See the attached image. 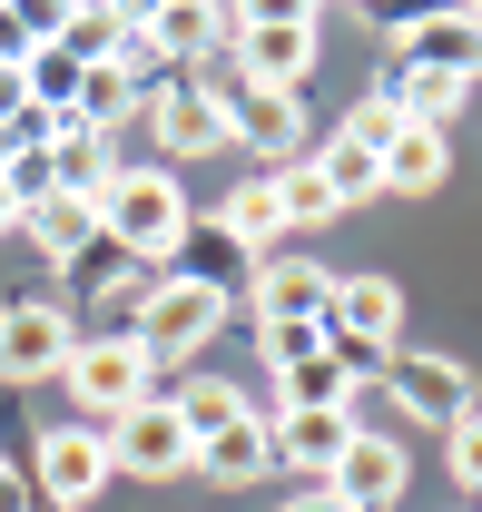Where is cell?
<instances>
[{
  "label": "cell",
  "mask_w": 482,
  "mask_h": 512,
  "mask_svg": "<svg viewBox=\"0 0 482 512\" xmlns=\"http://www.w3.org/2000/svg\"><path fill=\"white\" fill-rule=\"evenodd\" d=\"M99 227H109V247L138 256V266H178L187 247V188L168 168H119L109 188H99Z\"/></svg>",
  "instance_id": "6da1fadb"
},
{
  "label": "cell",
  "mask_w": 482,
  "mask_h": 512,
  "mask_svg": "<svg viewBox=\"0 0 482 512\" xmlns=\"http://www.w3.org/2000/svg\"><path fill=\"white\" fill-rule=\"evenodd\" d=\"M325 50V20L286 0V10H227V69H237V89H296L305 69Z\"/></svg>",
  "instance_id": "7a4b0ae2"
},
{
  "label": "cell",
  "mask_w": 482,
  "mask_h": 512,
  "mask_svg": "<svg viewBox=\"0 0 482 512\" xmlns=\"http://www.w3.org/2000/svg\"><path fill=\"white\" fill-rule=\"evenodd\" d=\"M60 384H69V404H79V424H119V414H138L158 394V365H148V345L128 325H109V335H79L69 345Z\"/></svg>",
  "instance_id": "3957f363"
},
{
  "label": "cell",
  "mask_w": 482,
  "mask_h": 512,
  "mask_svg": "<svg viewBox=\"0 0 482 512\" xmlns=\"http://www.w3.org/2000/svg\"><path fill=\"white\" fill-rule=\"evenodd\" d=\"M217 325H227V296L168 266V276H158V286L138 296V316H128V335L148 345V365H178V355H197V345H207Z\"/></svg>",
  "instance_id": "277c9868"
},
{
  "label": "cell",
  "mask_w": 482,
  "mask_h": 512,
  "mask_svg": "<svg viewBox=\"0 0 482 512\" xmlns=\"http://www.w3.org/2000/svg\"><path fill=\"white\" fill-rule=\"evenodd\" d=\"M394 335H404V286L394 276H335V296H325V355H345L355 375H374Z\"/></svg>",
  "instance_id": "5b68a950"
},
{
  "label": "cell",
  "mask_w": 482,
  "mask_h": 512,
  "mask_svg": "<svg viewBox=\"0 0 482 512\" xmlns=\"http://www.w3.org/2000/svg\"><path fill=\"white\" fill-rule=\"evenodd\" d=\"M30 493H40V512H89L109 493V434L99 424H50L40 463H30Z\"/></svg>",
  "instance_id": "8992f818"
},
{
  "label": "cell",
  "mask_w": 482,
  "mask_h": 512,
  "mask_svg": "<svg viewBox=\"0 0 482 512\" xmlns=\"http://www.w3.org/2000/svg\"><path fill=\"white\" fill-rule=\"evenodd\" d=\"M69 345H79V316H69L60 296H10V306H0V375L10 384L60 375Z\"/></svg>",
  "instance_id": "52a82bcc"
},
{
  "label": "cell",
  "mask_w": 482,
  "mask_h": 512,
  "mask_svg": "<svg viewBox=\"0 0 482 512\" xmlns=\"http://www.w3.org/2000/svg\"><path fill=\"white\" fill-rule=\"evenodd\" d=\"M99 434H109V473H138V483H168V473L197 463V444H187V424H178V404H168V394H148L138 414L99 424Z\"/></svg>",
  "instance_id": "ba28073f"
},
{
  "label": "cell",
  "mask_w": 482,
  "mask_h": 512,
  "mask_svg": "<svg viewBox=\"0 0 482 512\" xmlns=\"http://www.w3.org/2000/svg\"><path fill=\"white\" fill-rule=\"evenodd\" d=\"M138 109H148V128H158V148H168V158H217V148H227V89H207V79L148 89Z\"/></svg>",
  "instance_id": "9c48e42d"
},
{
  "label": "cell",
  "mask_w": 482,
  "mask_h": 512,
  "mask_svg": "<svg viewBox=\"0 0 482 512\" xmlns=\"http://www.w3.org/2000/svg\"><path fill=\"white\" fill-rule=\"evenodd\" d=\"M384 394H394L414 424H443V434L473 414V375H463L453 355H384Z\"/></svg>",
  "instance_id": "30bf717a"
},
{
  "label": "cell",
  "mask_w": 482,
  "mask_h": 512,
  "mask_svg": "<svg viewBox=\"0 0 482 512\" xmlns=\"http://www.w3.org/2000/svg\"><path fill=\"white\" fill-rule=\"evenodd\" d=\"M227 138L256 148L266 168H286V158H305V99L296 89H237L227 99Z\"/></svg>",
  "instance_id": "8fae6325"
},
{
  "label": "cell",
  "mask_w": 482,
  "mask_h": 512,
  "mask_svg": "<svg viewBox=\"0 0 482 512\" xmlns=\"http://www.w3.org/2000/svg\"><path fill=\"white\" fill-rule=\"evenodd\" d=\"M404 483H414V453L394 444V434H364L355 424V444H345V463H335V503L384 512V503H404Z\"/></svg>",
  "instance_id": "7c38bea8"
},
{
  "label": "cell",
  "mask_w": 482,
  "mask_h": 512,
  "mask_svg": "<svg viewBox=\"0 0 482 512\" xmlns=\"http://www.w3.org/2000/svg\"><path fill=\"white\" fill-rule=\"evenodd\" d=\"M246 296H256V325H325L335 276L296 266V256H266V266H246Z\"/></svg>",
  "instance_id": "4fadbf2b"
},
{
  "label": "cell",
  "mask_w": 482,
  "mask_h": 512,
  "mask_svg": "<svg viewBox=\"0 0 482 512\" xmlns=\"http://www.w3.org/2000/svg\"><path fill=\"white\" fill-rule=\"evenodd\" d=\"M394 69H453V79H473V69H482V30H473V10L404 20V30H394Z\"/></svg>",
  "instance_id": "5bb4252c"
},
{
  "label": "cell",
  "mask_w": 482,
  "mask_h": 512,
  "mask_svg": "<svg viewBox=\"0 0 482 512\" xmlns=\"http://www.w3.org/2000/svg\"><path fill=\"white\" fill-rule=\"evenodd\" d=\"M266 434H276V463H286V473L335 483V463L355 444V414H266Z\"/></svg>",
  "instance_id": "9a60e30c"
},
{
  "label": "cell",
  "mask_w": 482,
  "mask_h": 512,
  "mask_svg": "<svg viewBox=\"0 0 482 512\" xmlns=\"http://www.w3.org/2000/svg\"><path fill=\"white\" fill-rule=\"evenodd\" d=\"M20 237L50 256V266H89V256L109 247L99 207H79V197H50V207H30V217H20Z\"/></svg>",
  "instance_id": "2e32d148"
},
{
  "label": "cell",
  "mask_w": 482,
  "mask_h": 512,
  "mask_svg": "<svg viewBox=\"0 0 482 512\" xmlns=\"http://www.w3.org/2000/svg\"><path fill=\"white\" fill-rule=\"evenodd\" d=\"M355 365L345 355H305V365H276V414H355Z\"/></svg>",
  "instance_id": "e0dca14e"
},
{
  "label": "cell",
  "mask_w": 482,
  "mask_h": 512,
  "mask_svg": "<svg viewBox=\"0 0 482 512\" xmlns=\"http://www.w3.org/2000/svg\"><path fill=\"white\" fill-rule=\"evenodd\" d=\"M138 30V10H109V0H79V10H50V40H60L79 69H109L119 40Z\"/></svg>",
  "instance_id": "ac0fdd59"
},
{
  "label": "cell",
  "mask_w": 482,
  "mask_h": 512,
  "mask_svg": "<svg viewBox=\"0 0 482 512\" xmlns=\"http://www.w3.org/2000/svg\"><path fill=\"white\" fill-rule=\"evenodd\" d=\"M374 168H384V197H433L453 178V138H443V128H404Z\"/></svg>",
  "instance_id": "d6986e66"
},
{
  "label": "cell",
  "mask_w": 482,
  "mask_h": 512,
  "mask_svg": "<svg viewBox=\"0 0 482 512\" xmlns=\"http://www.w3.org/2000/svg\"><path fill=\"white\" fill-rule=\"evenodd\" d=\"M168 404H178L187 444H217L227 424H246V414H256V404H246V384H227V375H187L178 394H168Z\"/></svg>",
  "instance_id": "ffe728a7"
},
{
  "label": "cell",
  "mask_w": 482,
  "mask_h": 512,
  "mask_svg": "<svg viewBox=\"0 0 482 512\" xmlns=\"http://www.w3.org/2000/svg\"><path fill=\"white\" fill-rule=\"evenodd\" d=\"M197 473H207V483H256V473H276V434H266V414H246V424H227L217 444H197Z\"/></svg>",
  "instance_id": "44dd1931"
},
{
  "label": "cell",
  "mask_w": 482,
  "mask_h": 512,
  "mask_svg": "<svg viewBox=\"0 0 482 512\" xmlns=\"http://www.w3.org/2000/svg\"><path fill=\"white\" fill-rule=\"evenodd\" d=\"M384 99L404 109V128H443L463 99H473V79H453V69H394V79H384Z\"/></svg>",
  "instance_id": "7402d4cb"
},
{
  "label": "cell",
  "mask_w": 482,
  "mask_h": 512,
  "mask_svg": "<svg viewBox=\"0 0 482 512\" xmlns=\"http://www.w3.org/2000/svg\"><path fill=\"white\" fill-rule=\"evenodd\" d=\"M217 227H227V237H237L246 256H256V247H276V237H286V207H276V178L256 168L246 188H227V207H217Z\"/></svg>",
  "instance_id": "603a6c76"
},
{
  "label": "cell",
  "mask_w": 482,
  "mask_h": 512,
  "mask_svg": "<svg viewBox=\"0 0 482 512\" xmlns=\"http://www.w3.org/2000/svg\"><path fill=\"white\" fill-rule=\"evenodd\" d=\"M266 178H276L286 227H335V217H345V197L325 188V168H315V158H286V168H266Z\"/></svg>",
  "instance_id": "cb8c5ba5"
},
{
  "label": "cell",
  "mask_w": 482,
  "mask_h": 512,
  "mask_svg": "<svg viewBox=\"0 0 482 512\" xmlns=\"http://www.w3.org/2000/svg\"><path fill=\"white\" fill-rule=\"evenodd\" d=\"M187 266H178V276H197V286H217V296H227V286H237V276H246V247H237V237H227V227H217V217H207V227H197V217H187Z\"/></svg>",
  "instance_id": "d4e9b609"
},
{
  "label": "cell",
  "mask_w": 482,
  "mask_h": 512,
  "mask_svg": "<svg viewBox=\"0 0 482 512\" xmlns=\"http://www.w3.org/2000/svg\"><path fill=\"white\" fill-rule=\"evenodd\" d=\"M20 79H30V109H50V119H69V109H79V79H89V69L69 60L60 40H40V50H30V69H20Z\"/></svg>",
  "instance_id": "484cf974"
},
{
  "label": "cell",
  "mask_w": 482,
  "mask_h": 512,
  "mask_svg": "<svg viewBox=\"0 0 482 512\" xmlns=\"http://www.w3.org/2000/svg\"><path fill=\"white\" fill-rule=\"evenodd\" d=\"M315 168H325V188L345 197V207L384 197V168H374V148H355V138H325V148H315Z\"/></svg>",
  "instance_id": "4316f807"
},
{
  "label": "cell",
  "mask_w": 482,
  "mask_h": 512,
  "mask_svg": "<svg viewBox=\"0 0 482 512\" xmlns=\"http://www.w3.org/2000/svg\"><path fill=\"white\" fill-rule=\"evenodd\" d=\"M128 109H138V79H119V69H89V79H79V109H69V128H99V138H109Z\"/></svg>",
  "instance_id": "83f0119b"
},
{
  "label": "cell",
  "mask_w": 482,
  "mask_h": 512,
  "mask_svg": "<svg viewBox=\"0 0 482 512\" xmlns=\"http://www.w3.org/2000/svg\"><path fill=\"white\" fill-rule=\"evenodd\" d=\"M50 40V10H30V0H0V69H30V50Z\"/></svg>",
  "instance_id": "f1b7e54d"
},
{
  "label": "cell",
  "mask_w": 482,
  "mask_h": 512,
  "mask_svg": "<svg viewBox=\"0 0 482 512\" xmlns=\"http://www.w3.org/2000/svg\"><path fill=\"white\" fill-rule=\"evenodd\" d=\"M335 138H355V148H374V158H384V148H394V138H404V109H394V99H384V89H374V99H364V109H345V128H335Z\"/></svg>",
  "instance_id": "f546056e"
},
{
  "label": "cell",
  "mask_w": 482,
  "mask_h": 512,
  "mask_svg": "<svg viewBox=\"0 0 482 512\" xmlns=\"http://www.w3.org/2000/svg\"><path fill=\"white\" fill-rule=\"evenodd\" d=\"M443 463H453V483H463V493L482 503V404L463 414V424H453V434H443Z\"/></svg>",
  "instance_id": "4dcf8cb0"
},
{
  "label": "cell",
  "mask_w": 482,
  "mask_h": 512,
  "mask_svg": "<svg viewBox=\"0 0 482 512\" xmlns=\"http://www.w3.org/2000/svg\"><path fill=\"white\" fill-rule=\"evenodd\" d=\"M266 335V365H305V355H325V325H256Z\"/></svg>",
  "instance_id": "1f68e13d"
},
{
  "label": "cell",
  "mask_w": 482,
  "mask_h": 512,
  "mask_svg": "<svg viewBox=\"0 0 482 512\" xmlns=\"http://www.w3.org/2000/svg\"><path fill=\"white\" fill-rule=\"evenodd\" d=\"M0 512H40V493H30V473L0 453Z\"/></svg>",
  "instance_id": "d6a6232c"
},
{
  "label": "cell",
  "mask_w": 482,
  "mask_h": 512,
  "mask_svg": "<svg viewBox=\"0 0 482 512\" xmlns=\"http://www.w3.org/2000/svg\"><path fill=\"white\" fill-rule=\"evenodd\" d=\"M286 512H355V503H335V483H315V493H296Z\"/></svg>",
  "instance_id": "836d02e7"
},
{
  "label": "cell",
  "mask_w": 482,
  "mask_h": 512,
  "mask_svg": "<svg viewBox=\"0 0 482 512\" xmlns=\"http://www.w3.org/2000/svg\"><path fill=\"white\" fill-rule=\"evenodd\" d=\"M10 227H20V207H10V188H0V237H10Z\"/></svg>",
  "instance_id": "e575fe53"
}]
</instances>
